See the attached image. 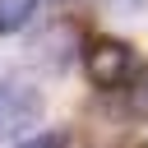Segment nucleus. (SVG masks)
<instances>
[{"mask_svg":"<svg viewBox=\"0 0 148 148\" xmlns=\"http://www.w3.org/2000/svg\"><path fill=\"white\" fill-rule=\"evenodd\" d=\"M42 120V92L23 79H5L0 83V134L18 139L23 130H37Z\"/></svg>","mask_w":148,"mask_h":148,"instance_id":"obj_2","label":"nucleus"},{"mask_svg":"<svg viewBox=\"0 0 148 148\" xmlns=\"http://www.w3.org/2000/svg\"><path fill=\"white\" fill-rule=\"evenodd\" d=\"M139 148H148V143H139Z\"/></svg>","mask_w":148,"mask_h":148,"instance_id":"obj_8","label":"nucleus"},{"mask_svg":"<svg viewBox=\"0 0 148 148\" xmlns=\"http://www.w3.org/2000/svg\"><path fill=\"white\" fill-rule=\"evenodd\" d=\"M125 111L134 120H148V65L130 74V83H125Z\"/></svg>","mask_w":148,"mask_h":148,"instance_id":"obj_4","label":"nucleus"},{"mask_svg":"<svg viewBox=\"0 0 148 148\" xmlns=\"http://www.w3.org/2000/svg\"><path fill=\"white\" fill-rule=\"evenodd\" d=\"M18 148H69V134H65V130H42V134L23 139Z\"/></svg>","mask_w":148,"mask_h":148,"instance_id":"obj_6","label":"nucleus"},{"mask_svg":"<svg viewBox=\"0 0 148 148\" xmlns=\"http://www.w3.org/2000/svg\"><path fill=\"white\" fill-rule=\"evenodd\" d=\"M102 9H111V14H139L143 9V0H97Z\"/></svg>","mask_w":148,"mask_h":148,"instance_id":"obj_7","label":"nucleus"},{"mask_svg":"<svg viewBox=\"0 0 148 148\" xmlns=\"http://www.w3.org/2000/svg\"><path fill=\"white\" fill-rule=\"evenodd\" d=\"M83 74H88L92 88H106V92L111 88H125L130 74H134V46L125 37H97V42H88Z\"/></svg>","mask_w":148,"mask_h":148,"instance_id":"obj_1","label":"nucleus"},{"mask_svg":"<svg viewBox=\"0 0 148 148\" xmlns=\"http://www.w3.org/2000/svg\"><path fill=\"white\" fill-rule=\"evenodd\" d=\"M37 0H0V32H18L28 18H32Z\"/></svg>","mask_w":148,"mask_h":148,"instance_id":"obj_5","label":"nucleus"},{"mask_svg":"<svg viewBox=\"0 0 148 148\" xmlns=\"http://www.w3.org/2000/svg\"><path fill=\"white\" fill-rule=\"evenodd\" d=\"M74 46H79V32H74V23H51L46 32H37V46H32V56H37L46 69H65V65L74 60Z\"/></svg>","mask_w":148,"mask_h":148,"instance_id":"obj_3","label":"nucleus"}]
</instances>
